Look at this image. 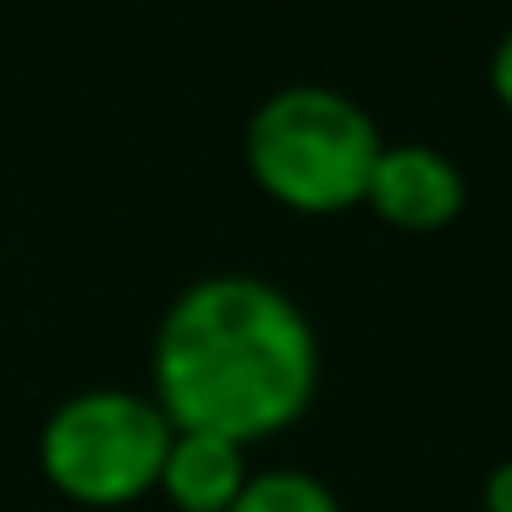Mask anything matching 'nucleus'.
<instances>
[{"label":"nucleus","mask_w":512,"mask_h":512,"mask_svg":"<svg viewBox=\"0 0 512 512\" xmlns=\"http://www.w3.org/2000/svg\"><path fill=\"white\" fill-rule=\"evenodd\" d=\"M149 397L171 430H204L254 452L309 419L320 397V331L270 276H199L155 325Z\"/></svg>","instance_id":"1"},{"label":"nucleus","mask_w":512,"mask_h":512,"mask_svg":"<svg viewBox=\"0 0 512 512\" xmlns=\"http://www.w3.org/2000/svg\"><path fill=\"white\" fill-rule=\"evenodd\" d=\"M386 149L375 116L320 83H292L254 105L243 127V166L270 204L292 215H347L364 204Z\"/></svg>","instance_id":"2"},{"label":"nucleus","mask_w":512,"mask_h":512,"mask_svg":"<svg viewBox=\"0 0 512 512\" xmlns=\"http://www.w3.org/2000/svg\"><path fill=\"white\" fill-rule=\"evenodd\" d=\"M171 435L149 386H83L39 424V474L83 512H127L155 496Z\"/></svg>","instance_id":"3"},{"label":"nucleus","mask_w":512,"mask_h":512,"mask_svg":"<svg viewBox=\"0 0 512 512\" xmlns=\"http://www.w3.org/2000/svg\"><path fill=\"white\" fill-rule=\"evenodd\" d=\"M468 204V182L457 171L452 155H441L435 144H386L369 177L364 210L380 226L408 237H430L463 215Z\"/></svg>","instance_id":"4"},{"label":"nucleus","mask_w":512,"mask_h":512,"mask_svg":"<svg viewBox=\"0 0 512 512\" xmlns=\"http://www.w3.org/2000/svg\"><path fill=\"white\" fill-rule=\"evenodd\" d=\"M248 479H254L248 446L204 435V430H177L166 446V468H160L155 496L171 512H232V501L248 490Z\"/></svg>","instance_id":"5"},{"label":"nucleus","mask_w":512,"mask_h":512,"mask_svg":"<svg viewBox=\"0 0 512 512\" xmlns=\"http://www.w3.org/2000/svg\"><path fill=\"white\" fill-rule=\"evenodd\" d=\"M232 512H347L342 496L309 468H254L248 490L232 501Z\"/></svg>","instance_id":"6"},{"label":"nucleus","mask_w":512,"mask_h":512,"mask_svg":"<svg viewBox=\"0 0 512 512\" xmlns=\"http://www.w3.org/2000/svg\"><path fill=\"white\" fill-rule=\"evenodd\" d=\"M479 512H512V457H501L479 485Z\"/></svg>","instance_id":"7"},{"label":"nucleus","mask_w":512,"mask_h":512,"mask_svg":"<svg viewBox=\"0 0 512 512\" xmlns=\"http://www.w3.org/2000/svg\"><path fill=\"white\" fill-rule=\"evenodd\" d=\"M490 94L501 100V111L512 116V28L501 34L496 56H490Z\"/></svg>","instance_id":"8"}]
</instances>
